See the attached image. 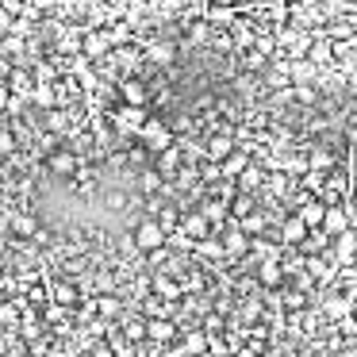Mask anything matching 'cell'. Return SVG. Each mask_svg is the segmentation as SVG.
<instances>
[{"mask_svg":"<svg viewBox=\"0 0 357 357\" xmlns=\"http://www.w3.org/2000/svg\"><path fill=\"white\" fill-rule=\"evenodd\" d=\"M135 250H142V254H150V250H162L165 246V231L158 219H142L139 227H135Z\"/></svg>","mask_w":357,"mask_h":357,"instance_id":"cell-1","label":"cell"},{"mask_svg":"<svg viewBox=\"0 0 357 357\" xmlns=\"http://www.w3.org/2000/svg\"><path fill=\"white\" fill-rule=\"evenodd\" d=\"M326 246H331V234H326L323 227H307V231H303V238L296 242V250H300L303 257H315V254H326Z\"/></svg>","mask_w":357,"mask_h":357,"instance_id":"cell-2","label":"cell"},{"mask_svg":"<svg viewBox=\"0 0 357 357\" xmlns=\"http://www.w3.org/2000/svg\"><path fill=\"white\" fill-rule=\"evenodd\" d=\"M142 142L158 154V150H165L173 142V131H169V127H162L158 119H142Z\"/></svg>","mask_w":357,"mask_h":357,"instance_id":"cell-3","label":"cell"},{"mask_svg":"<svg viewBox=\"0 0 357 357\" xmlns=\"http://www.w3.org/2000/svg\"><path fill=\"white\" fill-rule=\"evenodd\" d=\"M208 227H211V223H208V219L200 215V211H192V215H181V219H177V231L185 234L188 242L204 238V234H208Z\"/></svg>","mask_w":357,"mask_h":357,"instance_id":"cell-4","label":"cell"},{"mask_svg":"<svg viewBox=\"0 0 357 357\" xmlns=\"http://www.w3.org/2000/svg\"><path fill=\"white\" fill-rule=\"evenodd\" d=\"M303 231H307V223H303L300 215H288L284 223L277 227V238H280V246H296V242L303 238Z\"/></svg>","mask_w":357,"mask_h":357,"instance_id":"cell-5","label":"cell"},{"mask_svg":"<svg viewBox=\"0 0 357 357\" xmlns=\"http://www.w3.org/2000/svg\"><path fill=\"white\" fill-rule=\"evenodd\" d=\"M173 334H177L173 319H165V315H150V319H146V338H150V342H169Z\"/></svg>","mask_w":357,"mask_h":357,"instance_id":"cell-6","label":"cell"},{"mask_svg":"<svg viewBox=\"0 0 357 357\" xmlns=\"http://www.w3.org/2000/svg\"><path fill=\"white\" fill-rule=\"evenodd\" d=\"M323 227L326 234H338V231H346L349 227V215H346V208H338V204H326V211H323Z\"/></svg>","mask_w":357,"mask_h":357,"instance_id":"cell-7","label":"cell"},{"mask_svg":"<svg viewBox=\"0 0 357 357\" xmlns=\"http://www.w3.org/2000/svg\"><path fill=\"white\" fill-rule=\"evenodd\" d=\"M257 280L265 288H280L284 284V265L280 261H257Z\"/></svg>","mask_w":357,"mask_h":357,"instance_id":"cell-8","label":"cell"},{"mask_svg":"<svg viewBox=\"0 0 357 357\" xmlns=\"http://www.w3.org/2000/svg\"><path fill=\"white\" fill-rule=\"evenodd\" d=\"M331 242H334V254H338V261H349L354 257V246H357V231H338V234H331Z\"/></svg>","mask_w":357,"mask_h":357,"instance_id":"cell-9","label":"cell"},{"mask_svg":"<svg viewBox=\"0 0 357 357\" xmlns=\"http://www.w3.org/2000/svg\"><path fill=\"white\" fill-rule=\"evenodd\" d=\"M73 169H77V154L73 150H58L50 158V173H58V177H73Z\"/></svg>","mask_w":357,"mask_h":357,"instance_id":"cell-10","label":"cell"},{"mask_svg":"<svg viewBox=\"0 0 357 357\" xmlns=\"http://www.w3.org/2000/svg\"><path fill=\"white\" fill-rule=\"evenodd\" d=\"M246 162H250V158L242 154V150H231V154L219 158V173H223V177H238V173L246 169Z\"/></svg>","mask_w":357,"mask_h":357,"instance_id":"cell-11","label":"cell"},{"mask_svg":"<svg viewBox=\"0 0 357 357\" xmlns=\"http://www.w3.org/2000/svg\"><path fill=\"white\" fill-rule=\"evenodd\" d=\"M323 211H326L323 200H300V211H296V215H300L307 227H319L323 223Z\"/></svg>","mask_w":357,"mask_h":357,"instance_id":"cell-12","label":"cell"},{"mask_svg":"<svg viewBox=\"0 0 357 357\" xmlns=\"http://www.w3.org/2000/svg\"><path fill=\"white\" fill-rule=\"evenodd\" d=\"M142 119H146V108L142 104H127L123 116H119V131H139Z\"/></svg>","mask_w":357,"mask_h":357,"instance_id":"cell-13","label":"cell"},{"mask_svg":"<svg viewBox=\"0 0 357 357\" xmlns=\"http://www.w3.org/2000/svg\"><path fill=\"white\" fill-rule=\"evenodd\" d=\"M277 303L284 311H303L307 307V292H300V288H284V292H277Z\"/></svg>","mask_w":357,"mask_h":357,"instance_id":"cell-14","label":"cell"},{"mask_svg":"<svg viewBox=\"0 0 357 357\" xmlns=\"http://www.w3.org/2000/svg\"><path fill=\"white\" fill-rule=\"evenodd\" d=\"M254 208H257V204H254V196H250V192H238V196H234L231 204H227V215L242 219V215H250V211H254Z\"/></svg>","mask_w":357,"mask_h":357,"instance_id":"cell-15","label":"cell"},{"mask_svg":"<svg viewBox=\"0 0 357 357\" xmlns=\"http://www.w3.org/2000/svg\"><path fill=\"white\" fill-rule=\"evenodd\" d=\"M231 150H234V139H231V135H215V139H211L208 142V158H211V162H219V158H223V154H231Z\"/></svg>","mask_w":357,"mask_h":357,"instance_id":"cell-16","label":"cell"},{"mask_svg":"<svg viewBox=\"0 0 357 357\" xmlns=\"http://www.w3.org/2000/svg\"><path fill=\"white\" fill-rule=\"evenodd\" d=\"M200 215L208 219V223H223V219H227V200H215V196H211V200H204Z\"/></svg>","mask_w":357,"mask_h":357,"instance_id":"cell-17","label":"cell"},{"mask_svg":"<svg viewBox=\"0 0 357 357\" xmlns=\"http://www.w3.org/2000/svg\"><path fill=\"white\" fill-rule=\"evenodd\" d=\"M123 338L131 342H146V319H123Z\"/></svg>","mask_w":357,"mask_h":357,"instance_id":"cell-18","label":"cell"},{"mask_svg":"<svg viewBox=\"0 0 357 357\" xmlns=\"http://www.w3.org/2000/svg\"><path fill=\"white\" fill-rule=\"evenodd\" d=\"M108 47H112V39H108V35H96V31H89L85 35V54H108Z\"/></svg>","mask_w":357,"mask_h":357,"instance_id":"cell-19","label":"cell"},{"mask_svg":"<svg viewBox=\"0 0 357 357\" xmlns=\"http://www.w3.org/2000/svg\"><path fill=\"white\" fill-rule=\"evenodd\" d=\"M162 185H165V177L158 169H142L139 173V188H142V192H162Z\"/></svg>","mask_w":357,"mask_h":357,"instance_id":"cell-20","label":"cell"},{"mask_svg":"<svg viewBox=\"0 0 357 357\" xmlns=\"http://www.w3.org/2000/svg\"><path fill=\"white\" fill-rule=\"evenodd\" d=\"M323 311H326V319H346V311H349L346 296H326V300H323Z\"/></svg>","mask_w":357,"mask_h":357,"instance_id":"cell-21","label":"cell"},{"mask_svg":"<svg viewBox=\"0 0 357 357\" xmlns=\"http://www.w3.org/2000/svg\"><path fill=\"white\" fill-rule=\"evenodd\" d=\"M223 250H231V254H246V250H250V234L246 231H231L223 238Z\"/></svg>","mask_w":357,"mask_h":357,"instance_id":"cell-22","label":"cell"},{"mask_svg":"<svg viewBox=\"0 0 357 357\" xmlns=\"http://www.w3.org/2000/svg\"><path fill=\"white\" fill-rule=\"evenodd\" d=\"M119 93H123L127 104H142V100H146V89H142L139 81H123V85H119Z\"/></svg>","mask_w":357,"mask_h":357,"instance_id":"cell-23","label":"cell"},{"mask_svg":"<svg viewBox=\"0 0 357 357\" xmlns=\"http://www.w3.org/2000/svg\"><path fill=\"white\" fill-rule=\"evenodd\" d=\"M257 181H261L257 165H250V162H246V169L238 173V192H250V188H257Z\"/></svg>","mask_w":357,"mask_h":357,"instance_id":"cell-24","label":"cell"},{"mask_svg":"<svg viewBox=\"0 0 357 357\" xmlns=\"http://www.w3.org/2000/svg\"><path fill=\"white\" fill-rule=\"evenodd\" d=\"M104 208H108V211H123L127 208V192H123V188H108V192H104Z\"/></svg>","mask_w":357,"mask_h":357,"instance_id":"cell-25","label":"cell"},{"mask_svg":"<svg viewBox=\"0 0 357 357\" xmlns=\"http://www.w3.org/2000/svg\"><path fill=\"white\" fill-rule=\"evenodd\" d=\"M12 231H16L20 238H31V234L39 231V223H35V219H27V215H16V219H12Z\"/></svg>","mask_w":357,"mask_h":357,"instance_id":"cell-26","label":"cell"},{"mask_svg":"<svg viewBox=\"0 0 357 357\" xmlns=\"http://www.w3.org/2000/svg\"><path fill=\"white\" fill-rule=\"evenodd\" d=\"M96 311H100L104 319H112V315H119V311H123V303H119L116 296H100V300H96Z\"/></svg>","mask_w":357,"mask_h":357,"instance_id":"cell-27","label":"cell"},{"mask_svg":"<svg viewBox=\"0 0 357 357\" xmlns=\"http://www.w3.org/2000/svg\"><path fill=\"white\" fill-rule=\"evenodd\" d=\"M177 219H181V211L173 208V204H165L162 215H158V223H162V231H173V227H177Z\"/></svg>","mask_w":357,"mask_h":357,"instance_id":"cell-28","label":"cell"},{"mask_svg":"<svg viewBox=\"0 0 357 357\" xmlns=\"http://www.w3.org/2000/svg\"><path fill=\"white\" fill-rule=\"evenodd\" d=\"M192 246H200V250H204V254H208V257H219V254H223V242L208 238V234H204V238H196Z\"/></svg>","mask_w":357,"mask_h":357,"instance_id":"cell-29","label":"cell"},{"mask_svg":"<svg viewBox=\"0 0 357 357\" xmlns=\"http://www.w3.org/2000/svg\"><path fill=\"white\" fill-rule=\"evenodd\" d=\"M54 300L58 303H73V300H77V288H73V284H54Z\"/></svg>","mask_w":357,"mask_h":357,"instance_id":"cell-30","label":"cell"},{"mask_svg":"<svg viewBox=\"0 0 357 357\" xmlns=\"http://www.w3.org/2000/svg\"><path fill=\"white\" fill-rule=\"evenodd\" d=\"M296 100H300V104H311V100H315V89H311L307 81H296Z\"/></svg>","mask_w":357,"mask_h":357,"instance_id":"cell-31","label":"cell"},{"mask_svg":"<svg viewBox=\"0 0 357 357\" xmlns=\"http://www.w3.org/2000/svg\"><path fill=\"white\" fill-rule=\"evenodd\" d=\"M12 24H16V16H12V12L4 8V4H0V35H4V31H12Z\"/></svg>","mask_w":357,"mask_h":357,"instance_id":"cell-32","label":"cell"},{"mask_svg":"<svg viewBox=\"0 0 357 357\" xmlns=\"http://www.w3.org/2000/svg\"><path fill=\"white\" fill-rule=\"evenodd\" d=\"M185 346H188V349H208V338H204V334L196 331V334H188V342H185Z\"/></svg>","mask_w":357,"mask_h":357,"instance_id":"cell-33","label":"cell"},{"mask_svg":"<svg viewBox=\"0 0 357 357\" xmlns=\"http://www.w3.org/2000/svg\"><path fill=\"white\" fill-rule=\"evenodd\" d=\"M150 58L165 66V62H173V50H169V47H158V50H154V54H150Z\"/></svg>","mask_w":357,"mask_h":357,"instance_id":"cell-34","label":"cell"},{"mask_svg":"<svg viewBox=\"0 0 357 357\" xmlns=\"http://www.w3.org/2000/svg\"><path fill=\"white\" fill-rule=\"evenodd\" d=\"M296 81H311V77H315V70H311V66H296Z\"/></svg>","mask_w":357,"mask_h":357,"instance_id":"cell-35","label":"cell"},{"mask_svg":"<svg viewBox=\"0 0 357 357\" xmlns=\"http://www.w3.org/2000/svg\"><path fill=\"white\" fill-rule=\"evenodd\" d=\"M12 142H16V139H12L8 131H0V154H8V150H12Z\"/></svg>","mask_w":357,"mask_h":357,"instance_id":"cell-36","label":"cell"},{"mask_svg":"<svg viewBox=\"0 0 357 357\" xmlns=\"http://www.w3.org/2000/svg\"><path fill=\"white\" fill-rule=\"evenodd\" d=\"M12 89H16V93H24V89H27V73H16V77H12Z\"/></svg>","mask_w":357,"mask_h":357,"instance_id":"cell-37","label":"cell"},{"mask_svg":"<svg viewBox=\"0 0 357 357\" xmlns=\"http://www.w3.org/2000/svg\"><path fill=\"white\" fill-rule=\"evenodd\" d=\"M319 185H323V177H319V173L311 169V177H303V188H319Z\"/></svg>","mask_w":357,"mask_h":357,"instance_id":"cell-38","label":"cell"},{"mask_svg":"<svg viewBox=\"0 0 357 357\" xmlns=\"http://www.w3.org/2000/svg\"><path fill=\"white\" fill-rule=\"evenodd\" d=\"M146 311H150V315H162V311H165V303H158V300H146Z\"/></svg>","mask_w":357,"mask_h":357,"instance_id":"cell-39","label":"cell"},{"mask_svg":"<svg viewBox=\"0 0 357 357\" xmlns=\"http://www.w3.org/2000/svg\"><path fill=\"white\" fill-rule=\"evenodd\" d=\"M35 8H50V4H54V0H31Z\"/></svg>","mask_w":357,"mask_h":357,"instance_id":"cell-40","label":"cell"},{"mask_svg":"<svg viewBox=\"0 0 357 357\" xmlns=\"http://www.w3.org/2000/svg\"><path fill=\"white\" fill-rule=\"evenodd\" d=\"M211 4H223V8H231V4H238V0H211Z\"/></svg>","mask_w":357,"mask_h":357,"instance_id":"cell-41","label":"cell"},{"mask_svg":"<svg viewBox=\"0 0 357 357\" xmlns=\"http://www.w3.org/2000/svg\"><path fill=\"white\" fill-rule=\"evenodd\" d=\"M349 261H354V265H357V246H354V257H349Z\"/></svg>","mask_w":357,"mask_h":357,"instance_id":"cell-42","label":"cell"},{"mask_svg":"<svg viewBox=\"0 0 357 357\" xmlns=\"http://www.w3.org/2000/svg\"><path fill=\"white\" fill-rule=\"evenodd\" d=\"M0 250H4V238H0Z\"/></svg>","mask_w":357,"mask_h":357,"instance_id":"cell-43","label":"cell"}]
</instances>
